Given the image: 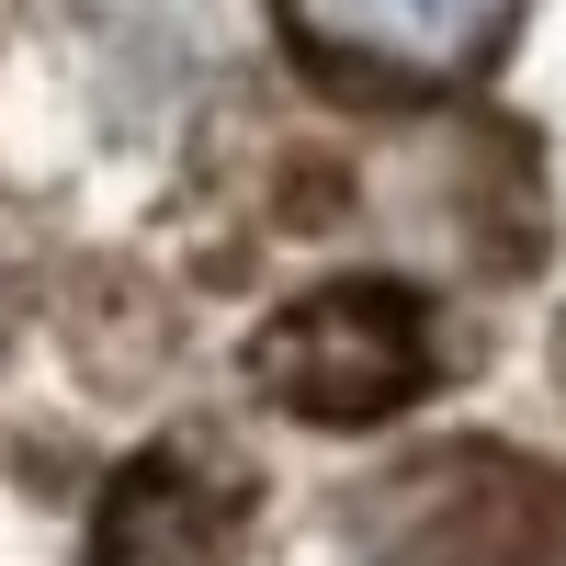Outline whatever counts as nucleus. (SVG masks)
Returning a JSON list of instances; mask_svg holds the SVG:
<instances>
[{
  "label": "nucleus",
  "instance_id": "3",
  "mask_svg": "<svg viewBox=\"0 0 566 566\" xmlns=\"http://www.w3.org/2000/svg\"><path fill=\"white\" fill-rule=\"evenodd\" d=\"M283 45L352 103H431L464 91L499 45L522 0H272Z\"/></svg>",
  "mask_w": 566,
  "mask_h": 566
},
{
  "label": "nucleus",
  "instance_id": "5",
  "mask_svg": "<svg viewBox=\"0 0 566 566\" xmlns=\"http://www.w3.org/2000/svg\"><path fill=\"white\" fill-rule=\"evenodd\" d=\"M555 386H566V328H555Z\"/></svg>",
  "mask_w": 566,
  "mask_h": 566
},
{
  "label": "nucleus",
  "instance_id": "1",
  "mask_svg": "<svg viewBox=\"0 0 566 566\" xmlns=\"http://www.w3.org/2000/svg\"><path fill=\"white\" fill-rule=\"evenodd\" d=\"M352 566H566V476L510 442H431L352 499Z\"/></svg>",
  "mask_w": 566,
  "mask_h": 566
},
{
  "label": "nucleus",
  "instance_id": "2",
  "mask_svg": "<svg viewBox=\"0 0 566 566\" xmlns=\"http://www.w3.org/2000/svg\"><path fill=\"white\" fill-rule=\"evenodd\" d=\"M442 374L431 340V295L386 272H352V283H306L250 328V386L283 419H317V431H374L397 419L419 386Z\"/></svg>",
  "mask_w": 566,
  "mask_h": 566
},
{
  "label": "nucleus",
  "instance_id": "4",
  "mask_svg": "<svg viewBox=\"0 0 566 566\" xmlns=\"http://www.w3.org/2000/svg\"><path fill=\"white\" fill-rule=\"evenodd\" d=\"M250 522V476L205 442H148L91 510V566H227Z\"/></svg>",
  "mask_w": 566,
  "mask_h": 566
}]
</instances>
